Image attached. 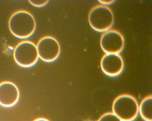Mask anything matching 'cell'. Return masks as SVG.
Instances as JSON below:
<instances>
[{
	"label": "cell",
	"instance_id": "6da1fadb",
	"mask_svg": "<svg viewBox=\"0 0 152 121\" xmlns=\"http://www.w3.org/2000/svg\"><path fill=\"white\" fill-rule=\"evenodd\" d=\"M8 27L14 36L25 38L31 36L36 28L35 19L29 12L21 10L14 12L8 21Z\"/></svg>",
	"mask_w": 152,
	"mask_h": 121
},
{
	"label": "cell",
	"instance_id": "4fadbf2b",
	"mask_svg": "<svg viewBox=\"0 0 152 121\" xmlns=\"http://www.w3.org/2000/svg\"><path fill=\"white\" fill-rule=\"evenodd\" d=\"M33 121H49L47 119L44 118H39Z\"/></svg>",
	"mask_w": 152,
	"mask_h": 121
},
{
	"label": "cell",
	"instance_id": "5b68a950",
	"mask_svg": "<svg viewBox=\"0 0 152 121\" xmlns=\"http://www.w3.org/2000/svg\"><path fill=\"white\" fill-rule=\"evenodd\" d=\"M36 46L39 57L46 62L54 61L60 53L61 48L58 42L51 36L45 35L41 37Z\"/></svg>",
	"mask_w": 152,
	"mask_h": 121
},
{
	"label": "cell",
	"instance_id": "7a4b0ae2",
	"mask_svg": "<svg viewBox=\"0 0 152 121\" xmlns=\"http://www.w3.org/2000/svg\"><path fill=\"white\" fill-rule=\"evenodd\" d=\"M113 112L122 121H132L137 117L139 106L135 99L128 94H122L114 100Z\"/></svg>",
	"mask_w": 152,
	"mask_h": 121
},
{
	"label": "cell",
	"instance_id": "8fae6325",
	"mask_svg": "<svg viewBox=\"0 0 152 121\" xmlns=\"http://www.w3.org/2000/svg\"><path fill=\"white\" fill-rule=\"evenodd\" d=\"M29 2L33 6L37 7H40L45 6L49 1L48 0H29Z\"/></svg>",
	"mask_w": 152,
	"mask_h": 121
},
{
	"label": "cell",
	"instance_id": "277c9868",
	"mask_svg": "<svg viewBox=\"0 0 152 121\" xmlns=\"http://www.w3.org/2000/svg\"><path fill=\"white\" fill-rule=\"evenodd\" d=\"M13 56L16 63L24 67L33 66L39 58L36 45L28 40L21 41L16 45Z\"/></svg>",
	"mask_w": 152,
	"mask_h": 121
},
{
	"label": "cell",
	"instance_id": "9c48e42d",
	"mask_svg": "<svg viewBox=\"0 0 152 121\" xmlns=\"http://www.w3.org/2000/svg\"><path fill=\"white\" fill-rule=\"evenodd\" d=\"M151 95L145 97L141 101L139 111L142 117L145 121H152Z\"/></svg>",
	"mask_w": 152,
	"mask_h": 121
},
{
	"label": "cell",
	"instance_id": "52a82bcc",
	"mask_svg": "<svg viewBox=\"0 0 152 121\" xmlns=\"http://www.w3.org/2000/svg\"><path fill=\"white\" fill-rule=\"evenodd\" d=\"M100 64L102 71L110 76L119 74L124 66L123 58L119 54L105 53L101 58Z\"/></svg>",
	"mask_w": 152,
	"mask_h": 121
},
{
	"label": "cell",
	"instance_id": "ba28073f",
	"mask_svg": "<svg viewBox=\"0 0 152 121\" xmlns=\"http://www.w3.org/2000/svg\"><path fill=\"white\" fill-rule=\"evenodd\" d=\"M19 97V92L16 86L8 81L0 83V104L6 107L15 105Z\"/></svg>",
	"mask_w": 152,
	"mask_h": 121
},
{
	"label": "cell",
	"instance_id": "3957f363",
	"mask_svg": "<svg viewBox=\"0 0 152 121\" xmlns=\"http://www.w3.org/2000/svg\"><path fill=\"white\" fill-rule=\"evenodd\" d=\"M88 20L91 27L96 31L105 32L112 26L114 17L111 9L103 4H97L90 10Z\"/></svg>",
	"mask_w": 152,
	"mask_h": 121
},
{
	"label": "cell",
	"instance_id": "8992f818",
	"mask_svg": "<svg viewBox=\"0 0 152 121\" xmlns=\"http://www.w3.org/2000/svg\"><path fill=\"white\" fill-rule=\"evenodd\" d=\"M100 45L102 50L105 53L119 54L124 48V37L117 30L109 29L101 35Z\"/></svg>",
	"mask_w": 152,
	"mask_h": 121
},
{
	"label": "cell",
	"instance_id": "30bf717a",
	"mask_svg": "<svg viewBox=\"0 0 152 121\" xmlns=\"http://www.w3.org/2000/svg\"><path fill=\"white\" fill-rule=\"evenodd\" d=\"M97 121H122L113 112L105 113L102 115Z\"/></svg>",
	"mask_w": 152,
	"mask_h": 121
},
{
	"label": "cell",
	"instance_id": "7c38bea8",
	"mask_svg": "<svg viewBox=\"0 0 152 121\" xmlns=\"http://www.w3.org/2000/svg\"><path fill=\"white\" fill-rule=\"evenodd\" d=\"M99 2L103 5H107L111 4L113 3L115 0H98Z\"/></svg>",
	"mask_w": 152,
	"mask_h": 121
}]
</instances>
